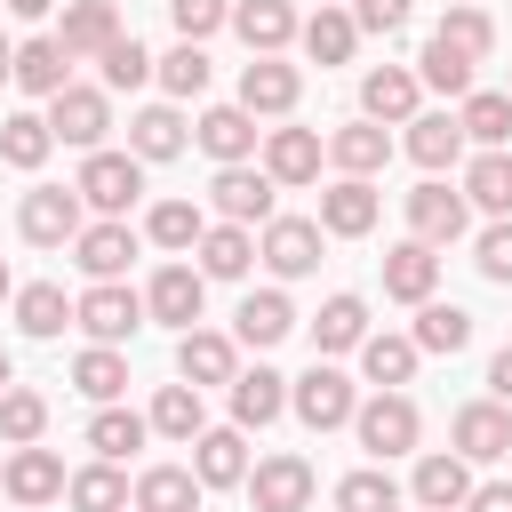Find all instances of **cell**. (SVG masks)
Returning <instances> with one entry per match:
<instances>
[{
  "label": "cell",
  "instance_id": "obj_1",
  "mask_svg": "<svg viewBox=\"0 0 512 512\" xmlns=\"http://www.w3.org/2000/svg\"><path fill=\"white\" fill-rule=\"evenodd\" d=\"M136 192H144V160H136V152H104V144H96V152L80 160V200H88V208L128 216Z\"/></svg>",
  "mask_w": 512,
  "mask_h": 512
},
{
  "label": "cell",
  "instance_id": "obj_2",
  "mask_svg": "<svg viewBox=\"0 0 512 512\" xmlns=\"http://www.w3.org/2000/svg\"><path fill=\"white\" fill-rule=\"evenodd\" d=\"M352 432H360V448H368L376 464H392V456H408V448H416V400L376 392V400H360V408H352Z\"/></svg>",
  "mask_w": 512,
  "mask_h": 512
},
{
  "label": "cell",
  "instance_id": "obj_3",
  "mask_svg": "<svg viewBox=\"0 0 512 512\" xmlns=\"http://www.w3.org/2000/svg\"><path fill=\"white\" fill-rule=\"evenodd\" d=\"M288 408L312 424V432H336V424H352V376L344 368H328V360H312L304 376H296V392H288Z\"/></svg>",
  "mask_w": 512,
  "mask_h": 512
},
{
  "label": "cell",
  "instance_id": "obj_4",
  "mask_svg": "<svg viewBox=\"0 0 512 512\" xmlns=\"http://www.w3.org/2000/svg\"><path fill=\"white\" fill-rule=\"evenodd\" d=\"M48 128H56V144L96 152V144H104V128H112V96L72 80V88H56V96H48Z\"/></svg>",
  "mask_w": 512,
  "mask_h": 512
},
{
  "label": "cell",
  "instance_id": "obj_5",
  "mask_svg": "<svg viewBox=\"0 0 512 512\" xmlns=\"http://www.w3.org/2000/svg\"><path fill=\"white\" fill-rule=\"evenodd\" d=\"M0 488L24 504V512H40V504H56L64 488H72V472H64V456L56 448H40V440H24L16 456H8V472H0Z\"/></svg>",
  "mask_w": 512,
  "mask_h": 512
},
{
  "label": "cell",
  "instance_id": "obj_6",
  "mask_svg": "<svg viewBox=\"0 0 512 512\" xmlns=\"http://www.w3.org/2000/svg\"><path fill=\"white\" fill-rule=\"evenodd\" d=\"M208 200H216V216H224V224H272V168L232 160V168H216Z\"/></svg>",
  "mask_w": 512,
  "mask_h": 512
},
{
  "label": "cell",
  "instance_id": "obj_7",
  "mask_svg": "<svg viewBox=\"0 0 512 512\" xmlns=\"http://www.w3.org/2000/svg\"><path fill=\"white\" fill-rule=\"evenodd\" d=\"M464 224H472V200H464V192H448L440 176H424V184L408 192V232H416V240L448 248V240H464Z\"/></svg>",
  "mask_w": 512,
  "mask_h": 512
},
{
  "label": "cell",
  "instance_id": "obj_8",
  "mask_svg": "<svg viewBox=\"0 0 512 512\" xmlns=\"http://www.w3.org/2000/svg\"><path fill=\"white\" fill-rule=\"evenodd\" d=\"M16 224H24V240H32V248H64V240H80V184H72V192H64V184L24 192Z\"/></svg>",
  "mask_w": 512,
  "mask_h": 512
},
{
  "label": "cell",
  "instance_id": "obj_9",
  "mask_svg": "<svg viewBox=\"0 0 512 512\" xmlns=\"http://www.w3.org/2000/svg\"><path fill=\"white\" fill-rule=\"evenodd\" d=\"M136 320H144V296H136V288H120V280H96V288L72 304V328H88L96 344L136 336Z\"/></svg>",
  "mask_w": 512,
  "mask_h": 512
},
{
  "label": "cell",
  "instance_id": "obj_10",
  "mask_svg": "<svg viewBox=\"0 0 512 512\" xmlns=\"http://www.w3.org/2000/svg\"><path fill=\"white\" fill-rule=\"evenodd\" d=\"M256 256H264L280 280H304V272L320 264V224H312V216H272L264 240H256Z\"/></svg>",
  "mask_w": 512,
  "mask_h": 512
},
{
  "label": "cell",
  "instance_id": "obj_11",
  "mask_svg": "<svg viewBox=\"0 0 512 512\" xmlns=\"http://www.w3.org/2000/svg\"><path fill=\"white\" fill-rule=\"evenodd\" d=\"M456 456H464V464H496V456H512V408H504V400H472V408H456Z\"/></svg>",
  "mask_w": 512,
  "mask_h": 512
},
{
  "label": "cell",
  "instance_id": "obj_12",
  "mask_svg": "<svg viewBox=\"0 0 512 512\" xmlns=\"http://www.w3.org/2000/svg\"><path fill=\"white\" fill-rule=\"evenodd\" d=\"M240 488L256 496V512H304L312 504V464L304 456H264Z\"/></svg>",
  "mask_w": 512,
  "mask_h": 512
},
{
  "label": "cell",
  "instance_id": "obj_13",
  "mask_svg": "<svg viewBox=\"0 0 512 512\" xmlns=\"http://www.w3.org/2000/svg\"><path fill=\"white\" fill-rule=\"evenodd\" d=\"M200 296H208V272H192V264H160L152 288H144V312L168 320V328H192V320H200Z\"/></svg>",
  "mask_w": 512,
  "mask_h": 512
},
{
  "label": "cell",
  "instance_id": "obj_14",
  "mask_svg": "<svg viewBox=\"0 0 512 512\" xmlns=\"http://www.w3.org/2000/svg\"><path fill=\"white\" fill-rule=\"evenodd\" d=\"M376 184L368 176H344V184H328L320 192V232H336V240H360V232H376Z\"/></svg>",
  "mask_w": 512,
  "mask_h": 512
},
{
  "label": "cell",
  "instance_id": "obj_15",
  "mask_svg": "<svg viewBox=\"0 0 512 512\" xmlns=\"http://www.w3.org/2000/svg\"><path fill=\"white\" fill-rule=\"evenodd\" d=\"M200 152L216 160V168H232V160H248L256 152V112L248 104H216V112H200Z\"/></svg>",
  "mask_w": 512,
  "mask_h": 512
},
{
  "label": "cell",
  "instance_id": "obj_16",
  "mask_svg": "<svg viewBox=\"0 0 512 512\" xmlns=\"http://www.w3.org/2000/svg\"><path fill=\"white\" fill-rule=\"evenodd\" d=\"M72 256H80V272H88V280H120V272H128V256H136V232H128L120 216H104V224H80Z\"/></svg>",
  "mask_w": 512,
  "mask_h": 512
},
{
  "label": "cell",
  "instance_id": "obj_17",
  "mask_svg": "<svg viewBox=\"0 0 512 512\" xmlns=\"http://www.w3.org/2000/svg\"><path fill=\"white\" fill-rule=\"evenodd\" d=\"M432 288H440V256H432V240H400V248H384V296L424 304Z\"/></svg>",
  "mask_w": 512,
  "mask_h": 512
},
{
  "label": "cell",
  "instance_id": "obj_18",
  "mask_svg": "<svg viewBox=\"0 0 512 512\" xmlns=\"http://www.w3.org/2000/svg\"><path fill=\"white\" fill-rule=\"evenodd\" d=\"M296 96H304L296 64H280V56L240 64V104H248V112H296Z\"/></svg>",
  "mask_w": 512,
  "mask_h": 512
},
{
  "label": "cell",
  "instance_id": "obj_19",
  "mask_svg": "<svg viewBox=\"0 0 512 512\" xmlns=\"http://www.w3.org/2000/svg\"><path fill=\"white\" fill-rule=\"evenodd\" d=\"M416 96H424V80H416L408 64H376V72L360 80V112H368V120H416Z\"/></svg>",
  "mask_w": 512,
  "mask_h": 512
},
{
  "label": "cell",
  "instance_id": "obj_20",
  "mask_svg": "<svg viewBox=\"0 0 512 512\" xmlns=\"http://www.w3.org/2000/svg\"><path fill=\"white\" fill-rule=\"evenodd\" d=\"M456 152H464V120H456V112H416V120H408V160H416L424 176L456 168Z\"/></svg>",
  "mask_w": 512,
  "mask_h": 512
},
{
  "label": "cell",
  "instance_id": "obj_21",
  "mask_svg": "<svg viewBox=\"0 0 512 512\" xmlns=\"http://www.w3.org/2000/svg\"><path fill=\"white\" fill-rule=\"evenodd\" d=\"M176 376H184V384H232V376H240V368H232V336L184 328V336H176Z\"/></svg>",
  "mask_w": 512,
  "mask_h": 512
},
{
  "label": "cell",
  "instance_id": "obj_22",
  "mask_svg": "<svg viewBox=\"0 0 512 512\" xmlns=\"http://www.w3.org/2000/svg\"><path fill=\"white\" fill-rule=\"evenodd\" d=\"M232 32L248 40V56H272V48H288L304 24H296L288 0H240V8H232Z\"/></svg>",
  "mask_w": 512,
  "mask_h": 512
},
{
  "label": "cell",
  "instance_id": "obj_23",
  "mask_svg": "<svg viewBox=\"0 0 512 512\" xmlns=\"http://www.w3.org/2000/svg\"><path fill=\"white\" fill-rule=\"evenodd\" d=\"M16 88L24 96H56V88H72V48L48 32V40H24L16 48Z\"/></svg>",
  "mask_w": 512,
  "mask_h": 512
},
{
  "label": "cell",
  "instance_id": "obj_24",
  "mask_svg": "<svg viewBox=\"0 0 512 512\" xmlns=\"http://www.w3.org/2000/svg\"><path fill=\"white\" fill-rule=\"evenodd\" d=\"M328 160H336L344 176H376V168L392 160V136H384V120H344V128L328 136Z\"/></svg>",
  "mask_w": 512,
  "mask_h": 512
},
{
  "label": "cell",
  "instance_id": "obj_25",
  "mask_svg": "<svg viewBox=\"0 0 512 512\" xmlns=\"http://www.w3.org/2000/svg\"><path fill=\"white\" fill-rule=\"evenodd\" d=\"M192 472H200V488H240V480H248L240 424H224V432H200V440H192Z\"/></svg>",
  "mask_w": 512,
  "mask_h": 512
},
{
  "label": "cell",
  "instance_id": "obj_26",
  "mask_svg": "<svg viewBox=\"0 0 512 512\" xmlns=\"http://www.w3.org/2000/svg\"><path fill=\"white\" fill-rule=\"evenodd\" d=\"M408 488H416V504H432V512H464V496H472V464H464L456 448H448V456H424Z\"/></svg>",
  "mask_w": 512,
  "mask_h": 512
},
{
  "label": "cell",
  "instance_id": "obj_27",
  "mask_svg": "<svg viewBox=\"0 0 512 512\" xmlns=\"http://www.w3.org/2000/svg\"><path fill=\"white\" fill-rule=\"evenodd\" d=\"M136 512H200V472H192V464H152V472H136Z\"/></svg>",
  "mask_w": 512,
  "mask_h": 512
},
{
  "label": "cell",
  "instance_id": "obj_28",
  "mask_svg": "<svg viewBox=\"0 0 512 512\" xmlns=\"http://www.w3.org/2000/svg\"><path fill=\"white\" fill-rule=\"evenodd\" d=\"M264 168H272V184H312L320 176V136L312 128H272L264 136Z\"/></svg>",
  "mask_w": 512,
  "mask_h": 512
},
{
  "label": "cell",
  "instance_id": "obj_29",
  "mask_svg": "<svg viewBox=\"0 0 512 512\" xmlns=\"http://www.w3.org/2000/svg\"><path fill=\"white\" fill-rule=\"evenodd\" d=\"M64 48H72V64L80 56H104L112 40H120V16H112V0H72L64 8V32H56Z\"/></svg>",
  "mask_w": 512,
  "mask_h": 512
},
{
  "label": "cell",
  "instance_id": "obj_30",
  "mask_svg": "<svg viewBox=\"0 0 512 512\" xmlns=\"http://www.w3.org/2000/svg\"><path fill=\"white\" fill-rule=\"evenodd\" d=\"M456 120H464V136H472L480 152H504V144H512V88H472Z\"/></svg>",
  "mask_w": 512,
  "mask_h": 512
},
{
  "label": "cell",
  "instance_id": "obj_31",
  "mask_svg": "<svg viewBox=\"0 0 512 512\" xmlns=\"http://www.w3.org/2000/svg\"><path fill=\"white\" fill-rule=\"evenodd\" d=\"M128 152H136V160H176V152H184V112H176V104H144V112L128 120Z\"/></svg>",
  "mask_w": 512,
  "mask_h": 512
},
{
  "label": "cell",
  "instance_id": "obj_32",
  "mask_svg": "<svg viewBox=\"0 0 512 512\" xmlns=\"http://www.w3.org/2000/svg\"><path fill=\"white\" fill-rule=\"evenodd\" d=\"M248 264H256V232L248 224H208L200 232V272L208 280H240Z\"/></svg>",
  "mask_w": 512,
  "mask_h": 512
},
{
  "label": "cell",
  "instance_id": "obj_33",
  "mask_svg": "<svg viewBox=\"0 0 512 512\" xmlns=\"http://www.w3.org/2000/svg\"><path fill=\"white\" fill-rule=\"evenodd\" d=\"M232 328H240V344H256V352H264V344H280V336L296 328V304H288L280 288H256V296L232 312Z\"/></svg>",
  "mask_w": 512,
  "mask_h": 512
},
{
  "label": "cell",
  "instance_id": "obj_34",
  "mask_svg": "<svg viewBox=\"0 0 512 512\" xmlns=\"http://www.w3.org/2000/svg\"><path fill=\"white\" fill-rule=\"evenodd\" d=\"M408 336H416V352H448V360H456V352L472 344V312H464V304H432V296H424Z\"/></svg>",
  "mask_w": 512,
  "mask_h": 512
},
{
  "label": "cell",
  "instance_id": "obj_35",
  "mask_svg": "<svg viewBox=\"0 0 512 512\" xmlns=\"http://www.w3.org/2000/svg\"><path fill=\"white\" fill-rule=\"evenodd\" d=\"M288 408V376H272V368H248V376H232V424L248 432V424H272Z\"/></svg>",
  "mask_w": 512,
  "mask_h": 512
},
{
  "label": "cell",
  "instance_id": "obj_36",
  "mask_svg": "<svg viewBox=\"0 0 512 512\" xmlns=\"http://www.w3.org/2000/svg\"><path fill=\"white\" fill-rule=\"evenodd\" d=\"M296 40H304V56H312V64H352L360 24H352V8H320V16H312Z\"/></svg>",
  "mask_w": 512,
  "mask_h": 512
},
{
  "label": "cell",
  "instance_id": "obj_37",
  "mask_svg": "<svg viewBox=\"0 0 512 512\" xmlns=\"http://www.w3.org/2000/svg\"><path fill=\"white\" fill-rule=\"evenodd\" d=\"M472 64H480V56H464V48H448V40L432 32V40H424V56H416V80H424V88H440V96H472Z\"/></svg>",
  "mask_w": 512,
  "mask_h": 512
},
{
  "label": "cell",
  "instance_id": "obj_38",
  "mask_svg": "<svg viewBox=\"0 0 512 512\" xmlns=\"http://www.w3.org/2000/svg\"><path fill=\"white\" fill-rule=\"evenodd\" d=\"M48 152H56V128H48L40 112H8V120H0V160H8V168H40Z\"/></svg>",
  "mask_w": 512,
  "mask_h": 512
},
{
  "label": "cell",
  "instance_id": "obj_39",
  "mask_svg": "<svg viewBox=\"0 0 512 512\" xmlns=\"http://www.w3.org/2000/svg\"><path fill=\"white\" fill-rule=\"evenodd\" d=\"M64 320H72V296H64L56 280L16 288V328H24V336H64Z\"/></svg>",
  "mask_w": 512,
  "mask_h": 512
},
{
  "label": "cell",
  "instance_id": "obj_40",
  "mask_svg": "<svg viewBox=\"0 0 512 512\" xmlns=\"http://www.w3.org/2000/svg\"><path fill=\"white\" fill-rule=\"evenodd\" d=\"M152 432H168V440H200L208 432V416H200V384H160V400H152Z\"/></svg>",
  "mask_w": 512,
  "mask_h": 512
},
{
  "label": "cell",
  "instance_id": "obj_41",
  "mask_svg": "<svg viewBox=\"0 0 512 512\" xmlns=\"http://www.w3.org/2000/svg\"><path fill=\"white\" fill-rule=\"evenodd\" d=\"M72 512H128V480H120V464L112 456H96L88 472H72Z\"/></svg>",
  "mask_w": 512,
  "mask_h": 512
},
{
  "label": "cell",
  "instance_id": "obj_42",
  "mask_svg": "<svg viewBox=\"0 0 512 512\" xmlns=\"http://www.w3.org/2000/svg\"><path fill=\"white\" fill-rule=\"evenodd\" d=\"M464 200L488 208V216H512V152H480L464 168Z\"/></svg>",
  "mask_w": 512,
  "mask_h": 512
},
{
  "label": "cell",
  "instance_id": "obj_43",
  "mask_svg": "<svg viewBox=\"0 0 512 512\" xmlns=\"http://www.w3.org/2000/svg\"><path fill=\"white\" fill-rule=\"evenodd\" d=\"M360 336H368V304H360V296H328L320 320H312V344H320V352H352Z\"/></svg>",
  "mask_w": 512,
  "mask_h": 512
},
{
  "label": "cell",
  "instance_id": "obj_44",
  "mask_svg": "<svg viewBox=\"0 0 512 512\" xmlns=\"http://www.w3.org/2000/svg\"><path fill=\"white\" fill-rule=\"evenodd\" d=\"M360 368H368V384H408L416 376V336H360Z\"/></svg>",
  "mask_w": 512,
  "mask_h": 512
},
{
  "label": "cell",
  "instance_id": "obj_45",
  "mask_svg": "<svg viewBox=\"0 0 512 512\" xmlns=\"http://www.w3.org/2000/svg\"><path fill=\"white\" fill-rule=\"evenodd\" d=\"M72 384H80V392L104 408V400H120V392H128V360H120L112 344H88V352L72 360Z\"/></svg>",
  "mask_w": 512,
  "mask_h": 512
},
{
  "label": "cell",
  "instance_id": "obj_46",
  "mask_svg": "<svg viewBox=\"0 0 512 512\" xmlns=\"http://www.w3.org/2000/svg\"><path fill=\"white\" fill-rule=\"evenodd\" d=\"M144 432H152V416H136V408H112V400H104V408H96V424H88V448L120 464L128 448H144Z\"/></svg>",
  "mask_w": 512,
  "mask_h": 512
},
{
  "label": "cell",
  "instance_id": "obj_47",
  "mask_svg": "<svg viewBox=\"0 0 512 512\" xmlns=\"http://www.w3.org/2000/svg\"><path fill=\"white\" fill-rule=\"evenodd\" d=\"M336 512H400V480H392L384 464L344 472V480H336Z\"/></svg>",
  "mask_w": 512,
  "mask_h": 512
},
{
  "label": "cell",
  "instance_id": "obj_48",
  "mask_svg": "<svg viewBox=\"0 0 512 512\" xmlns=\"http://www.w3.org/2000/svg\"><path fill=\"white\" fill-rule=\"evenodd\" d=\"M144 232H152L160 248H200V232H208V216H200L192 200H160V208L144 216Z\"/></svg>",
  "mask_w": 512,
  "mask_h": 512
},
{
  "label": "cell",
  "instance_id": "obj_49",
  "mask_svg": "<svg viewBox=\"0 0 512 512\" xmlns=\"http://www.w3.org/2000/svg\"><path fill=\"white\" fill-rule=\"evenodd\" d=\"M40 432H48V400L24 392V384H8V392H0V440L24 448V440H40Z\"/></svg>",
  "mask_w": 512,
  "mask_h": 512
},
{
  "label": "cell",
  "instance_id": "obj_50",
  "mask_svg": "<svg viewBox=\"0 0 512 512\" xmlns=\"http://www.w3.org/2000/svg\"><path fill=\"white\" fill-rule=\"evenodd\" d=\"M440 40H448V48H464V56H488V48H496V24H488L472 0H456V8L440 16Z\"/></svg>",
  "mask_w": 512,
  "mask_h": 512
},
{
  "label": "cell",
  "instance_id": "obj_51",
  "mask_svg": "<svg viewBox=\"0 0 512 512\" xmlns=\"http://www.w3.org/2000/svg\"><path fill=\"white\" fill-rule=\"evenodd\" d=\"M96 64H104V88H144V80H152V56H144V40H136V32H120Z\"/></svg>",
  "mask_w": 512,
  "mask_h": 512
},
{
  "label": "cell",
  "instance_id": "obj_52",
  "mask_svg": "<svg viewBox=\"0 0 512 512\" xmlns=\"http://www.w3.org/2000/svg\"><path fill=\"white\" fill-rule=\"evenodd\" d=\"M160 88H168V96H200V88H208V56H200V40H176V48L160 56Z\"/></svg>",
  "mask_w": 512,
  "mask_h": 512
},
{
  "label": "cell",
  "instance_id": "obj_53",
  "mask_svg": "<svg viewBox=\"0 0 512 512\" xmlns=\"http://www.w3.org/2000/svg\"><path fill=\"white\" fill-rule=\"evenodd\" d=\"M168 16H176L184 40H208L216 24H232V0H168Z\"/></svg>",
  "mask_w": 512,
  "mask_h": 512
},
{
  "label": "cell",
  "instance_id": "obj_54",
  "mask_svg": "<svg viewBox=\"0 0 512 512\" xmlns=\"http://www.w3.org/2000/svg\"><path fill=\"white\" fill-rule=\"evenodd\" d=\"M488 280H512V216H496L488 232H480V256H472Z\"/></svg>",
  "mask_w": 512,
  "mask_h": 512
},
{
  "label": "cell",
  "instance_id": "obj_55",
  "mask_svg": "<svg viewBox=\"0 0 512 512\" xmlns=\"http://www.w3.org/2000/svg\"><path fill=\"white\" fill-rule=\"evenodd\" d=\"M352 24L360 32H400L408 24V0H352Z\"/></svg>",
  "mask_w": 512,
  "mask_h": 512
},
{
  "label": "cell",
  "instance_id": "obj_56",
  "mask_svg": "<svg viewBox=\"0 0 512 512\" xmlns=\"http://www.w3.org/2000/svg\"><path fill=\"white\" fill-rule=\"evenodd\" d=\"M464 512H512V480H488V488H472V496H464Z\"/></svg>",
  "mask_w": 512,
  "mask_h": 512
},
{
  "label": "cell",
  "instance_id": "obj_57",
  "mask_svg": "<svg viewBox=\"0 0 512 512\" xmlns=\"http://www.w3.org/2000/svg\"><path fill=\"white\" fill-rule=\"evenodd\" d=\"M488 392H496V400H504V408H512V344H504V352H496V360H488Z\"/></svg>",
  "mask_w": 512,
  "mask_h": 512
},
{
  "label": "cell",
  "instance_id": "obj_58",
  "mask_svg": "<svg viewBox=\"0 0 512 512\" xmlns=\"http://www.w3.org/2000/svg\"><path fill=\"white\" fill-rule=\"evenodd\" d=\"M8 8H16V16H48L56 0H8Z\"/></svg>",
  "mask_w": 512,
  "mask_h": 512
},
{
  "label": "cell",
  "instance_id": "obj_59",
  "mask_svg": "<svg viewBox=\"0 0 512 512\" xmlns=\"http://www.w3.org/2000/svg\"><path fill=\"white\" fill-rule=\"evenodd\" d=\"M0 80H16V48L8 40H0Z\"/></svg>",
  "mask_w": 512,
  "mask_h": 512
},
{
  "label": "cell",
  "instance_id": "obj_60",
  "mask_svg": "<svg viewBox=\"0 0 512 512\" xmlns=\"http://www.w3.org/2000/svg\"><path fill=\"white\" fill-rule=\"evenodd\" d=\"M8 384H16V368H8V352H0V392H8Z\"/></svg>",
  "mask_w": 512,
  "mask_h": 512
},
{
  "label": "cell",
  "instance_id": "obj_61",
  "mask_svg": "<svg viewBox=\"0 0 512 512\" xmlns=\"http://www.w3.org/2000/svg\"><path fill=\"white\" fill-rule=\"evenodd\" d=\"M8 296H16V280H8V264H0V304H8Z\"/></svg>",
  "mask_w": 512,
  "mask_h": 512
},
{
  "label": "cell",
  "instance_id": "obj_62",
  "mask_svg": "<svg viewBox=\"0 0 512 512\" xmlns=\"http://www.w3.org/2000/svg\"><path fill=\"white\" fill-rule=\"evenodd\" d=\"M320 8H344V0H320Z\"/></svg>",
  "mask_w": 512,
  "mask_h": 512
},
{
  "label": "cell",
  "instance_id": "obj_63",
  "mask_svg": "<svg viewBox=\"0 0 512 512\" xmlns=\"http://www.w3.org/2000/svg\"><path fill=\"white\" fill-rule=\"evenodd\" d=\"M416 512H432V504H416Z\"/></svg>",
  "mask_w": 512,
  "mask_h": 512
},
{
  "label": "cell",
  "instance_id": "obj_64",
  "mask_svg": "<svg viewBox=\"0 0 512 512\" xmlns=\"http://www.w3.org/2000/svg\"><path fill=\"white\" fill-rule=\"evenodd\" d=\"M16 512H24V504H16Z\"/></svg>",
  "mask_w": 512,
  "mask_h": 512
}]
</instances>
